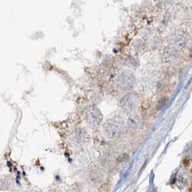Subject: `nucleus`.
<instances>
[{
    "label": "nucleus",
    "instance_id": "obj_1",
    "mask_svg": "<svg viewBox=\"0 0 192 192\" xmlns=\"http://www.w3.org/2000/svg\"><path fill=\"white\" fill-rule=\"evenodd\" d=\"M124 128H125L124 122L121 118H113L108 120L105 125V129L108 135H119Z\"/></svg>",
    "mask_w": 192,
    "mask_h": 192
},
{
    "label": "nucleus",
    "instance_id": "obj_2",
    "mask_svg": "<svg viewBox=\"0 0 192 192\" xmlns=\"http://www.w3.org/2000/svg\"><path fill=\"white\" fill-rule=\"evenodd\" d=\"M88 122L91 126H96L102 121L103 117L101 113L97 108H92L89 111L87 115Z\"/></svg>",
    "mask_w": 192,
    "mask_h": 192
},
{
    "label": "nucleus",
    "instance_id": "obj_3",
    "mask_svg": "<svg viewBox=\"0 0 192 192\" xmlns=\"http://www.w3.org/2000/svg\"><path fill=\"white\" fill-rule=\"evenodd\" d=\"M131 83V82L128 81V74H124L121 77H120L119 79V84L121 87H125V88H128L129 85Z\"/></svg>",
    "mask_w": 192,
    "mask_h": 192
},
{
    "label": "nucleus",
    "instance_id": "obj_4",
    "mask_svg": "<svg viewBox=\"0 0 192 192\" xmlns=\"http://www.w3.org/2000/svg\"><path fill=\"white\" fill-rule=\"evenodd\" d=\"M109 187H110V184L108 182L105 183L104 184H103L101 187L99 189V192H107L108 191Z\"/></svg>",
    "mask_w": 192,
    "mask_h": 192
},
{
    "label": "nucleus",
    "instance_id": "obj_5",
    "mask_svg": "<svg viewBox=\"0 0 192 192\" xmlns=\"http://www.w3.org/2000/svg\"><path fill=\"white\" fill-rule=\"evenodd\" d=\"M188 192H192V184L191 185V186H190V188H189Z\"/></svg>",
    "mask_w": 192,
    "mask_h": 192
}]
</instances>
